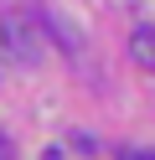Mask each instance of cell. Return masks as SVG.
Instances as JSON below:
<instances>
[{"mask_svg":"<svg viewBox=\"0 0 155 160\" xmlns=\"http://www.w3.org/2000/svg\"><path fill=\"white\" fill-rule=\"evenodd\" d=\"M129 57L145 67V72H155V26H134V36H129Z\"/></svg>","mask_w":155,"mask_h":160,"instance_id":"6da1fadb","label":"cell"},{"mask_svg":"<svg viewBox=\"0 0 155 160\" xmlns=\"http://www.w3.org/2000/svg\"><path fill=\"white\" fill-rule=\"evenodd\" d=\"M124 160H155V150H124Z\"/></svg>","mask_w":155,"mask_h":160,"instance_id":"7a4b0ae2","label":"cell"},{"mask_svg":"<svg viewBox=\"0 0 155 160\" xmlns=\"http://www.w3.org/2000/svg\"><path fill=\"white\" fill-rule=\"evenodd\" d=\"M0 160H10V139L5 134H0Z\"/></svg>","mask_w":155,"mask_h":160,"instance_id":"3957f363","label":"cell"}]
</instances>
